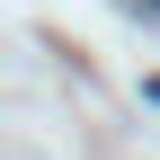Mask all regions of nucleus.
<instances>
[{"mask_svg":"<svg viewBox=\"0 0 160 160\" xmlns=\"http://www.w3.org/2000/svg\"><path fill=\"white\" fill-rule=\"evenodd\" d=\"M142 98H151V107H160V71H151V80H142Z\"/></svg>","mask_w":160,"mask_h":160,"instance_id":"nucleus-1","label":"nucleus"},{"mask_svg":"<svg viewBox=\"0 0 160 160\" xmlns=\"http://www.w3.org/2000/svg\"><path fill=\"white\" fill-rule=\"evenodd\" d=\"M133 9H151V18H160V0H133Z\"/></svg>","mask_w":160,"mask_h":160,"instance_id":"nucleus-2","label":"nucleus"}]
</instances>
